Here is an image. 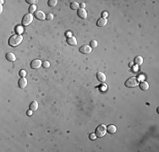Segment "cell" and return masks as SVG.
<instances>
[{
  "instance_id": "obj_15",
  "label": "cell",
  "mask_w": 159,
  "mask_h": 152,
  "mask_svg": "<svg viewBox=\"0 0 159 152\" xmlns=\"http://www.w3.org/2000/svg\"><path fill=\"white\" fill-rule=\"evenodd\" d=\"M6 58H7V60L9 62H14L16 60L15 55H14V53H12V52H9V53H7Z\"/></svg>"
},
{
  "instance_id": "obj_16",
  "label": "cell",
  "mask_w": 159,
  "mask_h": 152,
  "mask_svg": "<svg viewBox=\"0 0 159 152\" xmlns=\"http://www.w3.org/2000/svg\"><path fill=\"white\" fill-rule=\"evenodd\" d=\"M140 88L142 91H147L148 88H149V84L146 82V81H142V82L140 83Z\"/></svg>"
},
{
  "instance_id": "obj_17",
  "label": "cell",
  "mask_w": 159,
  "mask_h": 152,
  "mask_svg": "<svg viewBox=\"0 0 159 152\" xmlns=\"http://www.w3.org/2000/svg\"><path fill=\"white\" fill-rule=\"evenodd\" d=\"M30 110L31 111H36L38 108V103L36 101H32L31 103L30 104Z\"/></svg>"
},
{
  "instance_id": "obj_32",
  "label": "cell",
  "mask_w": 159,
  "mask_h": 152,
  "mask_svg": "<svg viewBox=\"0 0 159 152\" xmlns=\"http://www.w3.org/2000/svg\"><path fill=\"white\" fill-rule=\"evenodd\" d=\"M2 11H3V6L1 5V9H0V12L2 13Z\"/></svg>"
},
{
  "instance_id": "obj_29",
  "label": "cell",
  "mask_w": 159,
  "mask_h": 152,
  "mask_svg": "<svg viewBox=\"0 0 159 152\" xmlns=\"http://www.w3.org/2000/svg\"><path fill=\"white\" fill-rule=\"evenodd\" d=\"M102 16H103L102 18H105V17H107V16H108V14H107V12H103V13H102Z\"/></svg>"
},
{
  "instance_id": "obj_8",
  "label": "cell",
  "mask_w": 159,
  "mask_h": 152,
  "mask_svg": "<svg viewBox=\"0 0 159 152\" xmlns=\"http://www.w3.org/2000/svg\"><path fill=\"white\" fill-rule=\"evenodd\" d=\"M77 14L80 18L81 19H86V17H87V12H86V10L85 9H79Z\"/></svg>"
},
{
  "instance_id": "obj_21",
  "label": "cell",
  "mask_w": 159,
  "mask_h": 152,
  "mask_svg": "<svg viewBox=\"0 0 159 152\" xmlns=\"http://www.w3.org/2000/svg\"><path fill=\"white\" fill-rule=\"evenodd\" d=\"M90 44H91V48H96L97 47V42L96 40H92Z\"/></svg>"
},
{
  "instance_id": "obj_23",
  "label": "cell",
  "mask_w": 159,
  "mask_h": 152,
  "mask_svg": "<svg viewBox=\"0 0 159 152\" xmlns=\"http://www.w3.org/2000/svg\"><path fill=\"white\" fill-rule=\"evenodd\" d=\"M15 30H16L17 33H19V35H20V34L23 32V28H22L21 26H17L16 29H15Z\"/></svg>"
},
{
  "instance_id": "obj_25",
  "label": "cell",
  "mask_w": 159,
  "mask_h": 152,
  "mask_svg": "<svg viewBox=\"0 0 159 152\" xmlns=\"http://www.w3.org/2000/svg\"><path fill=\"white\" fill-rule=\"evenodd\" d=\"M26 3L31 4V5H34L35 4L37 3V0H26Z\"/></svg>"
},
{
  "instance_id": "obj_19",
  "label": "cell",
  "mask_w": 159,
  "mask_h": 152,
  "mask_svg": "<svg viewBox=\"0 0 159 152\" xmlns=\"http://www.w3.org/2000/svg\"><path fill=\"white\" fill-rule=\"evenodd\" d=\"M79 7H80V4H78L77 2H73V3H71V4H70V8H71V9H73V10L78 9Z\"/></svg>"
},
{
  "instance_id": "obj_11",
  "label": "cell",
  "mask_w": 159,
  "mask_h": 152,
  "mask_svg": "<svg viewBox=\"0 0 159 152\" xmlns=\"http://www.w3.org/2000/svg\"><path fill=\"white\" fill-rule=\"evenodd\" d=\"M107 19L102 17V18L98 19L97 22V25L98 27H103V26H105L107 25Z\"/></svg>"
},
{
  "instance_id": "obj_20",
  "label": "cell",
  "mask_w": 159,
  "mask_h": 152,
  "mask_svg": "<svg viewBox=\"0 0 159 152\" xmlns=\"http://www.w3.org/2000/svg\"><path fill=\"white\" fill-rule=\"evenodd\" d=\"M36 7L35 4H34V5H31L30 8H29V12H30V14H32V13L36 12Z\"/></svg>"
},
{
  "instance_id": "obj_27",
  "label": "cell",
  "mask_w": 159,
  "mask_h": 152,
  "mask_svg": "<svg viewBox=\"0 0 159 152\" xmlns=\"http://www.w3.org/2000/svg\"><path fill=\"white\" fill-rule=\"evenodd\" d=\"M96 138H97V135H96V134H90V139L94 140V139H96Z\"/></svg>"
},
{
  "instance_id": "obj_12",
  "label": "cell",
  "mask_w": 159,
  "mask_h": 152,
  "mask_svg": "<svg viewBox=\"0 0 159 152\" xmlns=\"http://www.w3.org/2000/svg\"><path fill=\"white\" fill-rule=\"evenodd\" d=\"M116 131H117V128H116L114 125L110 124V125H108V126L107 127V132L108 133V134H115Z\"/></svg>"
},
{
  "instance_id": "obj_22",
  "label": "cell",
  "mask_w": 159,
  "mask_h": 152,
  "mask_svg": "<svg viewBox=\"0 0 159 152\" xmlns=\"http://www.w3.org/2000/svg\"><path fill=\"white\" fill-rule=\"evenodd\" d=\"M53 14H51V13H48V14H46V20H53Z\"/></svg>"
},
{
  "instance_id": "obj_18",
  "label": "cell",
  "mask_w": 159,
  "mask_h": 152,
  "mask_svg": "<svg viewBox=\"0 0 159 152\" xmlns=\"http://www.w3.org/2000/svg\"><path fill=\"white\" fill-rule=\"evenodd\" d=\"M57 4H58V1H57V0H49V1L48 2V6L51 7V8L55 7L56 5H57Z\"/></svg>"
},
{
  "instance_id": "obj_9",
  "label": "cell",
  "mask_w": 159,
  "mask_h": 152,
  "mask_svg": "<svg viewBox=\"0 0 159 152\" xmlns=\"http://www.w3.org/2000/svg\"><path fill=\"white\" fill-rule=\"evenodd\" d=\"M67 43L70 46H76L77 45V40L75 36H69L67 38Z\"/></svg>"
},
{
  "instance_id": "obj_13",
  "label": "cell",
  "mask_w": 159,
  "mask_h": 152,
  "mask_svg": "<svg viewBox=\"0 0 159 152\" xmlns=\"http://www.w3.org/2000/svg\"><path fill=\"white\" fill-rule=\"evenodd\" d=\"M134 63L137 66L141 65L143 63V57H141V56H136L135 57V59H134Z\"/></svg>"
},
{
  "instance_id": "obj_30",
  "label": "cell",
  "mask_w": 159,
  "mask_h": 152,
  "mask_svg": "<svg viewBox=\"0 0 159 152\" xmlns=\"http://www.w3.org/2000/svg\"><path fill=\"white\" fill-rule=\"evenodd\" d=\"M80 6L81 7V9H85V7H86V4H84V3H82V4H80Z\"/></svg>"
},
{
  "instance_id": "obj_14",
  "label": "cell",
  "mask_w": 159,
  "mask_h": 152,
  "mask_svg": "<svg viewBox=\"0 0 159 152\" xmlns=\"http://www.w3.org/2000/svg\"><path fill=\"white\" fill-rule=\"evenodd\" d=\"M97 78L98 81H100V82H105L106 81V75L103 73H102V72H98L97 74Z\"/></svg>"
},
{
  "instance_id": "obj_3",
  "label": "cell",
  "mask_w": 159,
  "mask_h": 152,
  "mask_svg": "<svg viewBox=\"0 0 159 152\" xmlns=\"http://www.w3.org/2000/svg\"><path fill=\"white\" fill-rule=\"evenodd\" d=\"M124 85H125V86L128 87V88H135V87H136L139 85V80H138L137 78L131 77L125 81V84H124Z\"/></svg>"
},
{
  "instance_id": "obj_26",
  "label": "cell",
  "mask_w": 159,
  "mask_h": 152,
  "mask_svg": "<svg viewBox=\"0 0 159 152\" xmlns=\"http://www.w3.org/2000/svg\"><path fill=\"white\" fill-rule=\"evenodd\" d=\"M26 75V72L25 71V70H23V69L20 70V76H21V77H25Z\"/></svg>"
},
{
  "instance_id": "obj_10",
  "label": "cell",
  "mask_w": 159,
  "mask_h": 152,
  "mask_svg": "<svg viewBox=\"0 0 159 152\" xmlns=\"http://www.w3.org/2000/svg\"><path fill=\"white\" fill-rule=\"evenodd\" d=\"M26 85H27V79L25 77H21L19 80V87L21 89H24V88H26Z\"/></svg>"
},
{
  "instance_id": "obj_1",
  "label": "cell",
  "mask_w": 159,
  "mask_h": 152,
  "mask_svg": "<svg viewBox=\"0 0 159 152\" xmlns=\"http://www.w3.org/2000/svg\"><path fill=\"white\" fill-rule=\"evenodd\" d=\"M23 41V36L17 34V35H13L9 39V45L11 47H17L19 46Z\"/></svg>"
},
{
  "instance_id": "obj_5",
  "label": "cell",
  "mask_w": 159,
  "mask_h": 152,
  "mask_svg": "<svg viewBox=\"0 0 159 152\" xmlns=\"http://www.w3.org/2000/svg\"><path fill=\"white\" fill-rule=\"evenodd\" d=\"M79 50H80V52H81V53H83V54H89V53H91L92 51V48L88 45L82 46V47L80 48Z\"/></svg>"
},
{
  "instance_id": "obj_7",
  "label": "cell",
  "mask_w": 159,
  "mask_h": 152,
  "mask_svg": "<svg viewBox=\"0 0 159 152\" xmlns=\"http://www.w3.org/2000/svg\"><path fill=\"white\" fill-rule=\"evenodd\" d=\"M34 15L39 20H44L46 19V14L42 10H36V12H35V14H34Z\"/></svg>"
},
{
  "instance_id": "obj_4",
  "label": "cell",
  "mask_w": 159,
  "mask_h": 152,
  "mask_svg": "<svg viewBox=\"0 0 159 152\" xmlns=\"http://www.w3.org/2000/svg\"><path fill=\"white\" fill-rule=\"evenodd\" d=\"M32 21H33V15L31 14H26L22 19L21 23L24 26H28L29 25L31 24Z\"/></svg>"
},
{
  "instance_id": "obj_6",
  "label": "cell",
  "mask_w": 159,
  "mask_h": 152,
  "mask_svg": "<svg viewBox=\"0 0 159 152\" xmlns=\"http://www.w3.org/2000/svg\"><path fill=\"white\" fill-rule=\"evenodd\" d=\"M42 65V63L40 59H34L33 61L31 63V68L32 69H38Z\"/></svg>"
},
{
  "instance_id": "obj_2",
  "label": "cell",
  "mask_w": 159,
  "mask_h": 152,
  "mask_svg": "<svg viewBox=\"0 0 159 152\" xmlns=\"http://www.w3.org/2000/svg\"><path fill=\"white\" fill-rule=\"evenodd\" d=\"M107 133V126L105 124H100L96 129V135L97 138H102Z\"/></svg>"
},
{
  "instance_id": "obj_28",
  "label": "cell",
  "mask_w": 159,
  "mask_h": 152,
  "mask_svg": "<svg viewBox=\"0 0 159 152\" xmlns=\"http://www.w3.org/2000/svg\"><path fill=\"white\" fill-rule=\"evenodd\" d=\"M100 87H101L102 91H105V90H107V86L106 85H102Z\"/></svg>"
},
{
  "instance_id": "obj_31",
  "label": "cell",
  "mask_w": 159,
  "mask_h": 152,
  "mask_svg": "<svg viewBox=\"0 0 159 152\" xmlns=\"http://www.w3.org/2000/svg\"><path fill=\"white\" fill-rule=\"evenodd\" d=\"M31 112H33V111H31V110L29 111V112H28V113H27V114H28V115H31Z\"/></svg>"
},
{
  "instance_id": "obj_24",
  "label": "cell",
  "mask_w": 159,
  "mask_h": 152,
  "mask_svg": "<svg viewBox=\"0 0 159 152\" xmlns=\"http://www.w3.org/2000/svg\"><path fill=\"white\" fill-rule=\"evenodd\" d=\"M42 66H43V68H49L50 67V63L48 61H44L43 63H42Z\"/></svg>"
}]
</instances>
